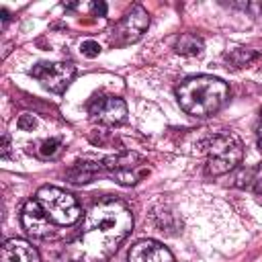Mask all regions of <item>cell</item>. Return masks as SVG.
Instances as JSON below:
<instances>
[{"label": "cell", "instance_id": "cell-13", "mask_svg": "<svg viewBox=\"0 0 262 262\" xmlns=\"http://www.w3.org/2000/svg\"><path fill=\"white\" fill-rule=\"evenodd\" d=\"M174 49H176V53H180V55H199V53H203L205 43H203L201 37H196V35H192V33H184V35H180V37L176 39Z\"/></svg>", "mask_w": 262, "mask_h": 262}, {"label": "cell", "instance_id": "cell-5", "mask_svg": "<svg viewBox=\"0 0 262 262\" xmlns=\"http://www.w3.org/2000/svg\"><path fill=\"white\" fill-rule=\"evenodd\" d=\"M102 168L111 178H115V182L123 186L137 184L149 172L145 158L135 151H121V154L106 156L102 160Z\"/></svg>", "mask_w": 262, "mask_h": 262}, {"label": "cell", "instance_id": "cell-2", "mask_svg": "<svg viewBox=\"0 0 262 262\" xmlns=\"http://www.w3.org/2000/svg\"><path fill=\"white\" fill-rule=\"evenodd\" d=\"M176 98L180 108L192 117L215 115L229 98V88L223 80L213 76H192L180 82L176 88Z\"/></svg>", "mask_w": 262, "mask_h": 262}, {"label": "cell", "instance_id": "cell-3", "mask_svg": "<svg viewBox=\"0 0 262 262\" xmlns=\"http://www.w3.org/2000/svg\"><path fill=\"white\" fill-rule=\"evenodd\" d=\"M37 203L43 207L47 217L57 225V227H68L74 225L82 217V209L70 192L57 186H41L35 194Z\"/></svg>", "mask_w": 262, "mask_h": 262}, {"label": "cell", "instance_id": "cell-8", "mask_svg": "<svg viewBox=\"0 0 262 262\" xmlns=\"http://www.w3.org/2000/svg\"><path fill=\"white\" fill-rule=\"evenodd\" d=\"M20 223L25 227V231L35 237V239H47L55 233V223L47 217V213L43 211V207L37 203V199H31L25 203L23 211H20Z\"/></svg>", "mask_w": 262, "mask_h": 262}, {"label": "cell", "instance_id": "cell-10", "mask_svg": "<svg viewBox=\"0 0 262 262\" xmlns=\"http://www.w3.org/2000/svg\"><path fill=\"white\" fill-rule=\"evenodd\" d=\"M129 262H174L172 252L156 239H139L129 250Z\"/></svg>", "mask_w": 262, "mask_h": 262}, {"label": "cell", "instance_id": "cell-1", "mask_svg": "<svg viewBox=\"0 0 262 262\" xmlns=\"http://www.w3.org/2000/svg\"><path fill=\"white\" fill-rule=\"evenodd\" d=\"M131 229V209L123 201L102 199L88 209L80 235L68 248L66 262H106Z\"/></svg>", "mask_w": 262, "mask_h": 262}, {"label": "cell", "instance_id": "cell-7", "mask_svg": "<svg viewBox=\"0 0 262 262\" xmlns=\"http://www.w3.org/2000/svg\"><path fill=\"white\" fill-rule=\"evenodd\" d=\"M31 74L41 82L43 88L61 94L72 84L76 76V68L70 61H39L37 66H33Z\"/></svg>", "mask_w": 262, "mask_h": 262}, {"label": "cell", "instance_id": "cell-16", "mask_svg": "<svg viewBox=\"0 0 262 262\" xmlns=\"http://www.w3.org/2000/svg\"><path fill=\"white\" fill-rule=\"evenodd\" d=\"M80 51H82V55H86V57H96V55L100 53V45H98L94 39H86V41H82Z\"/></svg>", "mask_w": 262, "mask_h": 262}, {"label": "cell", "instance_id": "cell-12", "mask_svg": "<svg viewBox=\"0 0 262 262\" xmlns=\"http://www.w3.org/2000/svg\"><path fill=\"white\" fill-rule=\"evenodd\" d=\"M102 170H104L102 164L88 162V160H80V162H74V164L68 168L66 178H68V182H72V184H88V182H92Z\"/></svg>", "mask_w": 262, "mask_h": 262}, {"label": "cell", "instance_id": "cell-17", "mask_svg": "<svg viewBox=\"0 0 262 262\" xmlns=\"http://www.w3.org/2000/svg\"><path fill=\"white\" fill-rule=\"evenodd\" d=\"M16 127H18L20 131H33V129L37 127V119H35L31 113H25V115H20V117H18Z\"/></svg>", "mask_w": 262, "mask_h": 262}, {"label": "cell", "instance_id": "cell-4", "mask_svg": "<svg viewBox=\"0 0 262 262\" xmlns=\"http://www.w3.org/2000/svg\"><path fill=\"white\" fill-rule=\"evenodd\" d=\"M242 141L231 133H219L207 143V166L215 176L227 174L242 162Z\"/></svg>", "mask_w": 262, "mask_h": 262}, {"label": "cell", "instance_id": "cell-9", "mask_svg": "<svg viewBox=\"0 0 262 262\" xmlns=\"http://www.w3.org/2000/svg\"><path fill=\"white\" fill-rule=\"evenodd\" d=\"M88 113L92 121L100 125H119L127 119V104L123 98L117 96H100L94 102H90Z\"/></svg>", "mask_w": 262, "mask_h": 262}, {"label": "cell", "instance_id": "cell-20", "mask_svg": "<svg viewBox=\"0 0 262 262\" xmlns=\"http://www.w3.org/2000/svg\"><path fill=\"white\" fill-rule=\"evenodd\" d=\"M254 196H256V201L262 205V178L254 184Z\"/></svg>", "mask_w": 262, "mask_h": 262}, {"label": "cell", "instance_id": "cell-19", "mask_svg": "<svg viewBox=\"0 0 262 262\" xmlns=\"http://www.w3.org/2000/svg\"><path fill=\"white\" fill-rule=\"evenodd\" d=\"M90 10L94 16H104L106 14V4L104 2H92L90 4Z\"/></svg>", "mask_w": 262, "mask_h": 262}, {"label": "cell", "instance_id": "cell-18", "mask_svg": "<svg viewBox=\"0 0 262 262\" xmlns=\"http://www.w3.org/2000/svg\"><path fill=\"white\" fill-rule=\"evenodd\" d=\"M256 174V168H248V170H242L237 176H235V186H239V188H244V186H248L250 184V178Z\"/></svg>", "mask_w": 262, "mask_h": 262}, {"label": "cell", "instance_id": "cell-11", "mask_svg": "<svg viewBox=\"0 0 262 262\" xmlns=\"http://www.w3.org/2000/svg\"><path fill=\"white\" fill-rule=\"evenodd\" d=\"M2 262H41L39 252L27 239H8L2 246Z\"/></svg>", "mask_w": 262, "mask_h": 262}, {"label": "cell", "instance_id": "cell-21", "mask_svg": "<svg viewBox=\"0 0 262 262\" xmlns=\"http://www.w3.org/2000/svg\"><path fill=\"white\" fill-rule=\"evenodd\" d=\"M8 151H10V139H8V135L4 133V137H2V156L6 158Z\"/></svg>", "mask_w": 262, "mask_h": 262}, {"label": "cell", "instance_id": "cell-14", "mask_svg": "<svg viewBox=\"0 0 262 262\" xmlns=\"http://www.w3.org/2000/svg\"><path fill=\"white\" fill-rule=\"evenodd\" d=\"M61 141L51 137V139H43L39 145H37V156L41 160H55L59 154H61Z\"/></svg>", "mask_w": 262, "mask_h": 262}, {"label": "cell", "instance_id": "cell-6", "mask_svg": "<svg viewBox=\"0 0 262 262\" xmlns=\"http://www.w3.org/2000/svg\"><path fill=\"white\" fill-rule=\"evenodd\" d=\"M147 25H149V14H147V10H145L141 4H133V6L123 14V18L113 27L111 43L117 45V47H123V45H129V43L139 41L141 35L145 33Z\"/></svg>", "mask_w": 262, "mask_h": 262}, {"label": "cell", "instance_id": "cell-22", "mask_svg": "<svg viewBox=\"0 0 262 262\" xmlns=\"http://www.w3.org/2000/svg\"><path fill=\"white\" fill-rule=\"evenodd\" d=\"M256 133H258V143L262 147V113H260V119H258V127H256Z\"/></svg>", "mask_w": 262, "mask_h": 262}, {"label": "cell", "instance_id": "cell-23", "mask_svg": "<svg viewBox=\"0 0 262 262\" xmlns=\"http://www.w3.org/2000/svg\"><path fill=\"white\" fill-rule=\"evenodd\" d=\"M0 14H2V23L6 25V23H8V18H10V16H8V10H6V8H2V10H0Z\"/></svg>", "mask_w": 262, "mask_h": 262}, {"label": "cell", "instance_id": "cell-15", "mask_svg": "<svg viewBox=\"0 0 262 262\" xmlns=\"http://www.w3.org/2000/svg\"><path fill=\"white\" fill-rule=\"evenodd\" d=\"M258 53L250 51V49H233L229 53H225V59L233 66V68H242V66H248L252 59H256Z\"/></svg>", "mask_w": 262, "mask_h": 262}]
</instances>
